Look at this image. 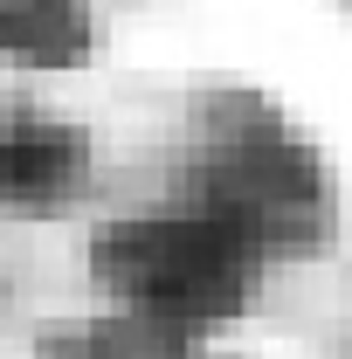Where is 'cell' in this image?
<instances>
[{
	"label": "cell",
	"mask_w": 352,
	"mask_h": 359,
	"mask_svg": "<svg viewBox=\"0 0 352 359\" xmlns=\"http://www.w3.org/2000/svg\"><path fill=\"white\" fill-rule=\"evenodd\" d=\"M256 263V228L235 215H173V222H138L118 242V276L166 318H208L249 290Z\"/></svg>",
	"instance_id": "obj_1"
},
{
	"label": "cell",
	"mask_w": 352,
	"mask_h": 359,
	"mask_svg": "<svg viewBox=\"0 0 352 359\" xmlns=\"http://www.w3.org/2000/svg\"><path fill=\"white\" fill-rule=\"evenodd\" d=\"M69 152H76V138L48 132V125H7L0 132V187L21 194V201H48L62 180L83 166Z\"/></svg>",
	"instance_id": "obj_2"
},
{
	"label": "cell",
	"mask_w": 352,
	"mask_h": 359,
	"mask_svg": "<svg viewBox=\"0 0 352 359\" xmlns=\"http://www.w3.org/2000/svg\"><path fill=\"white\" fill-rule=\"evenodd\" d=\"M48 28H69V0H0V48H35Z\"/></svg>",
	"instance_id": "obj_3"
}]
</instances>
